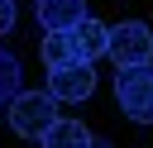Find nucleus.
Wrapping results in <instances>:
<instances>
[{"label":"nucleus","instance_id":"9d476101","mask_svg":"<svg viewBox=\"0 0 153 148\" xmlns=\"http://www.w3.org/2000/svg\"><path fill=\"white\" fill-rule=\"evenodd\" d=\"M14 29V0H0V38Z\"/></svg>","mask_w":153,"mask_h":148},{"label":"nucleus","instance_id":"423d86ee","mask_svg":"<svg viewBox=\"0 0 153 148\" xmlns=\"http://www.w3.org/2000/svg\"><path fill=\"white\" fill-rule=\"evenodd\" d=\"M81 19H86V0H38V24L48 33H67Z\"/></svg>","mask_w":153,"mask_h":148},{"label":"nucleus","instance_id":"1a4fd4ad","mask_svg":"<svg viewBox=\"0 0 153 148\" xmlns=\"http://www.w3.org/2000/svg\"><path fill=\"white\" fill-rule=\"evenodd\" d=\"M72 57H76V53H72V38H67V33H48V38H43V62H48V67H62V62H72Z\"/></svg>","mask_w":153,"mask_h":148},{"label":"nucleus","instance_id":"0eeeda50","mask_svg":"<svg viewBox=\"0 0 153 148\" xmlns=\"http://www.w3.org/2000/svg\"><path fill=\"white\" fill-rule=\"evenodd\" d=\"M91 138H96V134H91L81 119H67V115H57V119L38 134L43 148H91Z\"/></svg>","mask_w":153,"mask_h":148},{"label":"nucleus","instance_id":"6e6552de","mask_svg":"<svg viewBox=\"0 0 153 148\" xmlns=\"http://www.w3.org/2000/svg\"><path fill=\"white\" fill-rule=\"evenodd\" d=\"M19 86H24V81H19V57L0 48V105H5V100H10Z\"/></svg>","mask_w":153,"mask_h":148},{"label":"nucleus","instance_id":"20e7f679","mask_svg":"<svg viewBox=\"0 0 153 148\" xmlns=\"http://www.w3.org/2000/svg\"><path fill=\"white\" fill-rule=\"evenodd\" d=\"M96 91V72L91 62H62V67H48V95L53 100H86Z\"/></svg>","mask_w":153,"mask_h":148},{"label":"nucleus","instance_id":"f257e3e1","mask_svg":"<svg viewBox=\"0 0 153 148\" xmlns=\"http://www.w3.org/2000/svg\"><path fill=\"white\" fill-rule=\"evenodd\" d=\"M115 100L129 119L153 124V62L139 67H115Z\"/></svg>","mask_w":153,"mask_h":148},{"label":"nucleus","instance_id":"f03ea898","mask_svg":"<svg viewBox=\"0 0 153 148\" xmlns=\"http://www.w3.org/2000/svg\"><path fill=\"white\" fill-rule=\"evenodd\" d=\"M57 119V100L48 95V91H14L10 95V124H14V134L19 138H38L48 124Z\"/></svg>","mask_w":153,"mask_h":148},{"label":"nucleus","instance_id":"7ed1b4c3","mask_svg":"<svg viewBox=\"0 0 153 148\" xmlns=\"http://www.w3.org/2000/svg\"><path fill=\"white\" fill-rule=\"evenodd\" d=\"M105 57L115 67H139V62H153V29L139 24V19H124L110 29L105 38Z\"/></svg>","mask_w":153,"mask_h":148},{"label":"nucleus","instance_id":"39448f33","mask_svg":"<svg viewBox=\"0 0 153 148\" xmlns=\"http://www.w3.org/2000/svg\"><path fill=\"white\" fill-rule=\"evenodd\" d=\"M67 38H72V53H76V62H96V57H105V38H110V24H100V19H81V24H72L67 29Z\"/></svg>","mask_w":153,"mask_h":148}]
</instances>
